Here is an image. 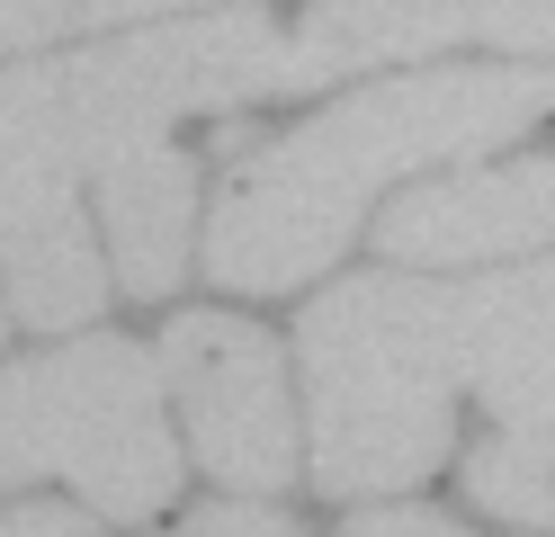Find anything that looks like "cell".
I'll return each mask as SVG.
<instances>
[{"label":"cell","mask_w":555,"mask_h":537,"mask_svg":"<svg viewBox=\"0 0 555 537\" xmlns=\"http://www.w3.org/2000/svg\"><path fill=\"white\" fill-rule=\"evenodd\" d=\"M296 90H314L296 18L260 0H216V10L117 27L99 46L81 36L63 54L0 63V233L81 197V179H99V162H117L126 143Z\"/></svg>","instance_id":"cell-3"},{"label":"cell","mask_w":555,"mask_h":537,"mask_svg":"<svg viewBox=\"0 0 555 537\" xmlns=\"http://www.w3.org/2000/svg\"><path fill=\"white\" fill-rule=\"evenodd\" d=\"M0 341H10V296H0Z\"/></svg>","instance_id":"cell-14"},{"label":"cell","mask_w":555,"mask_h":537,"mask_svg":"<svg viewBox=\"0 0 555 537\" xmlns=\"http://www.w3.org/2000/svg\"><path fill=\"white\" fill-rule=\"evenodd\" d=\"M340 537H475V528H466V520H448V511H430V501L386 493V501H367V511L340 528Z\"/></svg>","instance_id":"cell-12"},{"label":"cell","mask_w":555,"mask_h":537,"mask_svg":"<svg viewBox=\"0 0 555 537\" xmlns=\"http://www.w3.org/2000/svg\"><path fill=\"white\" fill-rule=\"evenodd\" d=\"M538 126H555V63H422L359 81L216 189L197 269L224 296H296L359 242L395 179L502 153Z\"/></svg>","instance_id":"cell-2"},{"label":"cell","mask_w":555,"mask_h":537,"mask_svg":"<svg viewBox=\"0 0 555 537\" xmlns=\"http://www.w3.org/2000/svg\"><path fill=\"white\" fill-rule=\"evenodd\" d=\"M73 484L99 520H153L180 493V439L170 394L144 341L81 332L46 358L0 368V493Z\"/></svg>","instance_id":"cell-4"},{"label":"cell","mask_w":555,"mask_h":537,"mask_svg":"<svg viewBox=\"0 0 555 537\" xmlns=\"http://www.w3.org/2000/svg\"><path fill=\"white\" fill-rule=\"evenodd\" d=\"M350 18L376 72L422 63L439 46H502V54L555 63V0H350Z\"/></svg>","instance_id":"cell-9"},{"label":"cell","mask_w":555,"mask_h":537,"mask_svg":"<svg viewBox=\"0 0 555 537\" xmlns=\"http://www.w3.org/2000/svg\"><path fill=\"white\" fill-rule=\"evenodd\" d=\"M376 251L395 269H475L555 251V153H475L422 170V189L376 206Z\"/></svg>","instance_id":"cell-6"},{"label":"cell","mask_w":555,"mask_h":537,"mask_svg":"<svg viewBox=\"0 0 555 537\" xmlns=\"http://www.w3.org/2000/svg\"><path fill=\"white\" fill-rule=\"evenodd\" d=\"M305 465L332 501H386L466 448V501L502 528H555V251L511 269H367L296 322Z\"/></svg>","instance_id":"cell-1"},{"label":"cell","mask_w":555,"mask_h":537,"mask_svg":"<svg viewBox=\"0 0 555 537\" xmlns=\"http://www.w3.org/2000/svg\"><path fill=\"white\" fill-rule=\"evenodd\" d=\"M162 394L189 430V457L224 493H287L305 465V421H296V368L278 332L242 314H170L162 322Z\"/></svg>","instance_id":"cell-5"},{"label":"cell","mask_w":555,"mask_h":537,"mask_svg":"<svg viewBox=\"0 0 555 537\" xmlns=\"http://www.w3.org/2000/svg\"><path fill=\"white\" fill-rule=\"evenodd\" d=\"M180 10H216V0H0V54L73 46V36H117V27L180 18Z\"/></svg>","instance_id":"cell-10"},{"label":"cell","mask_w":555,"mask_h":537,"mask_svg":"<svg viewBox=\"0 0 555 537\" xmlns=\"http://www.w3.org/2000/svg\"><path fill=\"white\" fill-rule=\"evenodd\" d=\"M99 251H108L117 296L162 305L197 260V162L170 135L126 143L99 162Z\"/></svg>","instance_id":"cell-7"},{"label":"cell","mask_w":555,"mask_h":537,"mask_svg":"<svg viewBox=\"0 0 555 537\" xmlns=\"http://www.w3.org/2000/svg\"><path fill=\"white\" fill-rule=\"evenodd\" d=\"M162 537H305L287 511H278L269 493H224V501H206V511H189L180 528H162Z\"/></svg>","instance_id":"cell-11"},{"label":"cell","mask_w":555,"mask_h":537,"mask_svg":"<svg viewBox=\"0 0 555 537\" xmlns=\"http://www.w3.org/2000/svg\"><path fill=\"white\" fill-rule=\"evenodd\" d=\"M0 537H108V528H99V511H81V501L10 493V501H0Z\"/></svg>","instance_id":"cell-13"},{"label":"cell","mask_w":555,"mask_h":537,"mask_svg":"<svg viewBox=\"0 0 555 537\" xmlns=\"http://www.w3.org/2000/svg\"><path fill=\"white\" fill-rule=\"evenodd\" d=\"M108 286L117 278H108L99 233L81 225V197L0 233V296H10V322H27V332H81V322H99Z\"/></svg>","instance_id":"cell-8"}]
</instances>
